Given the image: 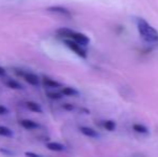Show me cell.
<instances>
[{"instance_id":"cell-1","label":"cell","mask_w":158,"mask_h":157,"mask_svg":"<svg viewBox=\"0 0 158 157\" xmlns=\"http://www.w3.org/2000/svg\"><path fill=\"white\" fill-rule=\"evenodd\" d=\"M139 35L146 43H158V31L144 19H137Z\"/></svg>"},{"instance_id":"cell-2","label":"cell","mask_w":158,"mask_h":157,"mask_svg":"<svg viewBox=\"0 0 158 157\" xmlns=\"http://www.w3.org/2000/svg\"><path fill=\"white\" fill-rule=\"evenodd\" d=\"M64 43L67 48H70V50L72 51L73 53H75L79 57H81V58H83V59L87 58V52H86V50L84 48L83 45L77 43V42H74L71 39H66L64 41Z\"/></svg>"},{"instance_id":"cell-3","label":"cell","mask_w":158,"mask_h":157,"mask_svg":"<svg viewBox=\"0 0 158 157\" xmlns=\"http://www.w3.org/2000/svg\"><path fill=\"white\" fill-rule=\"evenodd\" d=\"M68 39H71V40H73L74 42H77V43H79V44H81V45H83V46H86L88 43H89V38H88L86 35H84V34H82V32H77V31H71V34H70V36H69V38Z\"/></svg>"},{"instance_id":"cell-4","label":"cell","mask_w":158,"mask_h":157,"mask_svg":"<svg viewBox=\"0 0 158 157\" xmlns=\"http://www.w3.org/2000/svg\"><path fill=\"white\" fill-rule=\"evenodd\" d=\"M19 74H21L24 78V80H25L28 84H30V85L38 86L40 84V79L38 78L35 74L30 73V72H19Z\"/></svg>"},{"instance_id":"cell-5","label":"cell","mask_w":158,"mask_h":157,"mask_svg":"<svg viewBox=\"0 0 158 157\" xmlns=\"http://www.w3.org/2000/svg\"><path fill=\"white\" fill-rule=\"evenodd\" d=\"M48 11L53 13H57V14H61L64 15V16H71L70 11L68 10L67 8H64L61 6H48Z\"/></svg>"},{"instance_id":"cell-6","label":"cell","mask_w":158,"mask_h":157,"mask_svg":"<svg viewBox=\"0 0 158 157\" xmlns=\"http://www.w3.org/2000/svg\"><path fill=\"white\" fill-rule=\"evenodd\" d=\"M19 125L25 128V129H29V130L37 129V128L40 127L39 124L37 122L32 121V119H22V121H19Z\"/></svg>"},{"instance_id":"cell-7","label":"cell","mask_w":158,"mask_h":157,"mask_svg":"<svg viewBox=\"0 0 158 157\" xmlns=\"http://www.w3.org/2000/svg\"><path fill=\"white\" fill-rule=\"evenodd\" d=\"M80 131H81V134H83L84 136L88 137V138H98V137H99V134H98L95 129H93V128H90V127H87V126H82V127H80Z\"/></svg>"},{"instance_id":"cell-8","label":"cell","mask_w":158,"mask_h":157,"mask_svg":"<svg viewBox=\"0 0 158 157\" xmlns=\"http://www.w3.org/2000/svg\"><path fill=\"white\" fill-rule=\"evenodd\" d=\"M46 147H48L50 151H53V152H63L66 150V147L58 142H48L46 143Z\"/></svg>"},{"instance_id":"cell-9","label":"cell","mask_w":158,"mask_h":157,"mask_svg":"<svg viewBox=\"0 0 158 157\" xmlns=\"http://www.w3.org/2000/svg\"><path fill=\"white\" fill-rule=\"evenodd\" d=\"M42 84L46 87H50V88H57V87H60L61 84L57 81H54L53 79H50V78H42Z\"/></svg>"},{"instance_id":"cell-10","label":"cell","mask_w":158,"mask_h":157,"mask_svg":"<svg viewBox=\"0 0 158 157\" xmlns=\"http://www.w3.org/2000/svg\"><path fill=\"white\" fill-rule=\"evenodd\" d=\"M25 105L29 111L35 112V113H42V111H43L41 105H40L39 103L35 102V101H27V102L25 103Z\"/></svg>"},{"instance_id":"cell-11","label":"cell","mask_w":158,"mask_h":157,"mask_svg":"<svg viewBox=\"0 0 158 157\" xmlns=\"http://www.w3.org/2000/svg\"><path fill=\"white\" fill-rule=\"evenodd\" d=\"M61 94L64 95V96H68V97H75V96H79L80 93L77 92L75 88L73 87H63L61 88Z\"/></svg>"},{"instance_id":"cell-12","label":"cell","mask_w":158,"mask_h":157,"mask_svg":"<svg viewBox=\"0 0 158 157\" xmlns=\"http://www.w3.org/2000/svg\"><path fill=\"white\" fill-rule=\"evenodd\" d=\"M132 130H135L138 134H148V129L146 126L142 125V124H133L132 125Z\"/></svg>"},{"instance_id":"cell-13","label":"cell","mask_w":158,"mask_h":157,"mask_svg":"<svg viewBox=\"0 0 158 157\" xmlns=\"http://www.w3.org/2000/svg\"><path fill=\"white\" fill-rule=\"evenodd\" d=\"M103 127L106 130L108 131H114L115 128H116V123L112 119H108V121H104L103 122Z\"/></svg>"},{"instance_id":"cell-14","label":"cell","mask_w":158,"mask_h":157,"mask_svg":"<svg viewBox=\"0 0 158 157\" xmlns=\"http://www.w3.org/2000/svg\"><path fill=\"white\" fill-rule=\"evenodd\" d=\"M6 85H8L10 88L15 89V90H22L23 89V85H22L21 83H19L17 81H15V80H9V81L6 82Z\"/></svg>"},{"instance_id":"cell-15","label":"cell","mask_w":158,"mask_h":157,"mask_svg":"<svg viewBox=\"0 0 158 157\" xmlns=\"http://www.w3.org/2000/svg\"><path fill=\"white\" fill-rule=\"evenodd\" d=\"M0 136L6 137V138H11L13 136V131L10 128L6 127V126H0Z\"/></svg>"},{"instance_id":"cell-16","label":"cell","mask_w":158,"mask_h":157,"mask_svg":"<svg viewBox=\"0 0 158 157\" xmlns=\"http://www.w3.org/2000/svg\"><path fill=\"white\" fill-rule=\"evenodd\" d=\"M71 31L72 30L69 29V28H66V27H63V28H59V29H57V35L60 37H64V38H69V36H70Z\"/></svg>"},{"instance_id":"cell-17","label":"cell","mask_w":158,"mask_h":157,"mask_svg":"<svg viewBox=\"0 0 158 157\" xmlns=\"http://www.w3.org/2000/svg\"><path fill=\"white\" fill-rule=\"evenodd\" d=\"M46 96L50 99H53V100H59V99L63 98V94L56 92H48L46 93Z\"/></svg>"},{"instance_id":"cell-18","label":"cell","mask_w":158,"mask_h":157,"mask_svg":"<svg viewBox=\"0 0 158 157\" xmlns=\"http://www.w3.org/2000/svg\"><path fill=\"white\" fill-rule=\"evenodd\" d=\"M0 153H2L6 156H14V152H12L9 149H6V147H1L0 149Z\"/></svg>"},{"instance_id":"cell-19","label":"cell","mask_w":158,"mask_h":157,"mask_svg":"<svg viewBox=\"0 0 158 157\" xmlns=\"http://www.w3.org/2000/svg\"><path fill=\"white\" fill-rule=\"evenodd\" d=\"M63 109L67 110V111H73V110L75 109V107H74V105H72V103H64Z\"/></svg>"},{"instance_id":"cell-20","label":"cell","mask_w":158,"mask_h":157,"mask_svg":"<svg viewBox=\"0 0 158 157\" xmlns=\"http://www.w3.org/2000/svg\"><path fill=\"white\" fill-rule=\"evenodd\" d=\"M25 156L26 157H42L41 155H39V154H37V153H33V152H26Z\"/></svg>"},{"instance_id":"cell-21","label":"cell","mask_w":158,"mask_h":157,"mask_svg":"<svg viewBox=\"0 0 158 157\" xmlns=\"http://www.w3.org/2000/svg\"><path fill=\"white\" fill-rule=\"evenodd\" d=\"M9 112V110L6 109L4 105H0V115H4V114H6Z\"/></svg>"},{"instance_id":"cell-22","label":"cell","mask_w":158,"mask_h":157,"mask_svg":"<svg viewBox=\"0 0 158 157\" xmlns=\"http://www.w3.org/2000/svg\"><path fill=\"white\" fill-rule=\"evenodd\" d=\"M6 74V70L4 69L3 67H1V66H0V76H4Z\"/></svg>"},{"instance_id":"cell-23","label":"cell","mask_w":158,"mask_h":157,"mask_svg":"<svg viewBox=\"0 0 158 157\" xmlns=\"http://www.w3.org/2000/svg\"><path fill=\"white\" fill-rule=\"evenodd\" d=\"M81 111H82V112H85V114H89V110H87V109H84V108H82V109H81Z\"/></svg>"}]
</instances>
